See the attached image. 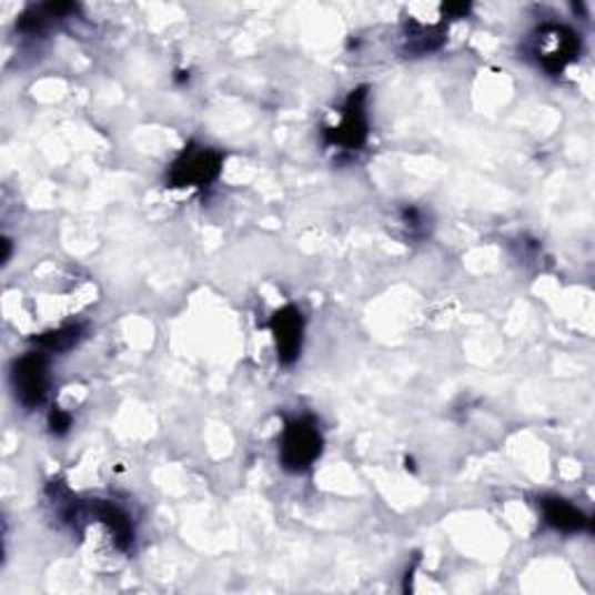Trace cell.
<instances>
[{
	"label": "cell",
	"instance_id": "ba28073f",
	"mask_svg": "<svg viewBox=\"0 0 595 595\" xmlns=\"http://www.w3.org/2000/svg\"><path fill=\"white\" fill-rule=\"evenodd\" d=\"M89 512L93 514V518L103 521V524L110 528L112 537H114V544L121 549L127 552L131 549L133 544V524H131V516L123 512L121 507L112 505V503H103V501H95Z\"/></svg>",
	"mask_w": 595,
	"mask_h": 595
},
{
	"label": "cell",
	"instance_id": "30bf717a",
	"mask_svg": "<svg viewBox=\"0 0 595 595\" xmlns=\"http://www.w3.org/2000/svg\"><path fill=\"white\" fill-rule=\"evenodd\" d=\"M72 426V416L59 407L52 410V414H49V431H52L54 435H65Z\"/></svg>",
	"mask_w": 595,
	"mask_h": 595
},
{
	"label": "cell",
	"instance_id": "277c9868",
	"mask_svg": "<svg viewBox=\"0 0 595 595\" xmlns=\"http://www.w3.org/2000/svg\"><path fill=\"white\" fill-rule=\"evenodd\" d=\"M367 89L361 87L352 91V95L346 98V103L342 108L340 123L333 129L324 131L326 144L331 147H342L344 152H356L370 135V123H367V112H365V101H367Z\"/></svg>",
	"mask_w": 595,
	"mask_h": 595
},
{
	"label": "cell",
	"instance_id": "3957f363",
	"mask_svg": "<svg viewBox=\"0 0 595 595\" xmlns=\"http://www.w3.org/2000/svg\"><path fill=\"white\" fill-rule=\"evenodd\" d=\"M10 382L14 399L21 407L36 410L47 401L49 365L44 352H29L12 363Z\"/></svg>",
	"mask_w": 595,
	"mask_h": 595
},
{
	"label": "cell",
	"instance_id": "52a82bcc",
	"mask_svg": "<svg viewBox=\"0 0 595 595\" xmlns=\"http://www.w3.org/2000/svg\"><path fill=\"white\" fill-rule=\"evenodd\" d=\"M539 510L544 516V524L558 533H579L588 528V516L563 498H542Z\"/></svg>",
	"mask_w": 595,
	"mask_h": 595
},
{
	"label": "cell",
	"instance_id": "8992f818",
	"mask_svg": "<svg viewBox=\"0 0 595 595\" xmlns=\"http://www.w3.org/2000/svg\"><path fill=\"white\" fill-rule=\"evenodd\" d=\"M272 337H275L278 346V359L282 365H291L301 356L303 350V333H305V321L298 307L286 305L272 314L270 321Z\"/></svg>",
	"mask_w": 595,
	"mask_h": 595
},
{
	"label": "cell",
	"instance_id": "9c48e42d",
	"mask_svg": "<svg viewBox=\"0 0 595 595\" xmlns=\"http://www.w3.org/2000/svg\"><path fill=\"white\" fill-rule=\"evenodd\" d=\"M82 337H84V326L72 324V326H63L59 331H49L40 335L38 346L44 354H63V352H70Z\"/></svg>",
	"mask_w": 595,
	"mask_h": 595
},
{
	"label": "cell",
	"instance_id": "6da1fadb",
	"mask_svg": "<svg viewBox=\"0 0 595 595\" xmlns=\"http://www.w3.org/2000/svg\"><path fill=\"white\" fill-rule=\"evenodd\" d=\"M324 452V437L312 416L289 418L280 440V463L286 473L301 475L310 470Z\"/></svg>",
	"mask_w": 595,
	"mask_h": 595
},
{
	"label": "cell",
	"instance_id": "5b68a950",
	"mask_svg": "<svg viewBox=\"0 0 595 595\" xmlns=\"http://www.w3.org/2000/svg\"><path fill=\"white\" fill-rule=\"evenodd\" d=\"M577 52L579 38L565 27H556V23H547V27L537 29L533 38V54L537 57V63L552 74L563 72L565 65L577 57Z\"/></svg>",
	"mask_w": 595,
	"mask_h": 595
},
{
	"label": "cell",
	"instance_id": "8fae6325",
	"mask_svg": "<svg viewBox=\"0 0 595 595\" xmlns=\"http://www.w3.org/2000/svg\"><path fill=\"white\" fill-rule=\"evenodd\" d=\"M3 246H6V254H3V263H8V261H10V252H12V246H10V240H8V238L3 240Z\"/></svg>",
	"mask_w": 595,
	"mask_h": 595
},
{
	"label": "cell",
	"instance_id": "7a4b0ae2",
	"mask_svg": "<svg viewBox=\"0 0 595 595\" xmlns=\"http://www.w3.org/2000/svg\"><path fill=\"white\" fill-rule=\"evenodd\" d=\"M223 165V154L219 149L205 144H189L170 165L168 184L172 189H203L212 184Z\"/></svg>",
	"mask_w": 595,
	"mask_h": 595
}]
</instances>
